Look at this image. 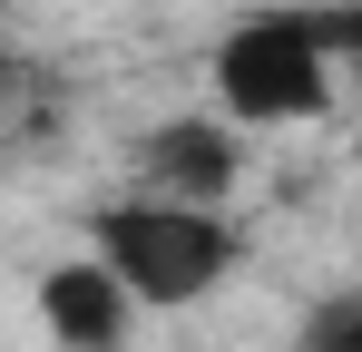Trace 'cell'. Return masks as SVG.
I'll return each mask as SVG.
<instances>
[{
  "instance_id": "cell-4",
  "label": "cell",
  "mask_w": 362,
  "mask_h": 352,
  "mask_svg": "<svg viewBox=\"0 0 362 352\" xmlns=\"http://www.w3.org/2000/svg\"><path fill=\"white\" fill-rule=\"evenodd\" d=\"M30 313H40V343L49 352H127V333H137V293L118 284V264L98 245L88 254H59L30 284Z\"/></svg>"
},
{
  "instance_id": "cell-3",
  "label": "cell",
  "mask_w": 362,
  "mask_h": 352,
  "mask_svg": "<svg viewBox=\"0 0 362 352\" xmlns=\"http://www.w3.org/2000/svg\"><path fill=\"white\" fill-rule=\"evenodd\" d=\"M245 167H255V127H235L226 108L157 117V127L127 147V186L186 196V206H235V196H245Z\"/></svg>"
},
{
  "instance_id": "cell-6",
  "label": "cell",
  "mask_w": 362,
  "mask_h": 352,
  "mask_svg": "<svg viewBox=\"0 0 362 352\" xmlns=\"http://www.w3.org/2000/svg\"><path fill=\"white\" fill-rule=\"evenodd\" d=\"M333 49H343V78H362V0H333Z\"/></svg>"
},
{
  "instance_id": "cell-2",
  "label": "cell",
  "mask_w": 362,
  "mask_h": 352,
  "mask_svg": "<svg viewBox=\"0 0 362 352\" xmlns=\"http://www.w3.org/2000/svg\"><path fill=\"white\" fill-rule=\"evenodd\" d=\"M78 245H98L118 264V284L137 293V313H196L245 264L235 206H186V196H147V186H127L118 206H98Z\"/></svg>"
},
{
  "instance_id": "cell-5",
  "label": "cell",
  "mask_w": 362,
  "mask_h": 352,
  "mask_svg": "<svg viewBox=\"0 0 362 352\" xmlns=\"http://www.w3.org/2000/svg\"><path fill=\"white\" fill-rule=\"evenodd\" d=\"M303 352H362V293H333V303L313 313V333H303Z\"/></svg>"
},
{
  "instance_id": "cell-1",
  "label": "cell",
  "mask_w": 362,
  "mask_h": 352,
  "mask_svg": "<svg viewBox=\"0 0 362 352\" xmlns=\"http://www.w3.org/2000/svg\"><path fill=\"white\" fill-rule=\"evenodd\" d=\"M206 88H216V108L255 127V137H274V127H313V117L343 98V49H333V10H294V0H274V10H245L216 30V49H206Z\"/></svg>"
},
{
  "instance_id": "cell-7",
  "label": "cell",
  "mask_w": 362,
  "mask_h": 352,
  "mask_svg": "<svg viewBox=\"0 0 362 352\" xmlns=\"http://www.w3.org/2000/svg\"><path fill=\"white\" fill-rule=\"evenodd\" d=\"M0 127H10V49H0Z\"/></svg>"
}]
</instances>
